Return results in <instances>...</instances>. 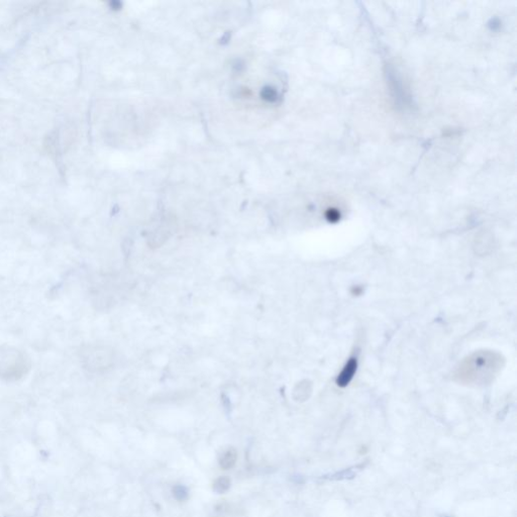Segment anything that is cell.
<instances>
[{
	"mask_svg": "<svg viewBox=\"0 0 517 517\" xmlns=\"http://www.w3.org/2000/svg\"><path fill=\"white\" fill-rule=\"evenodd\" d=\"M231 487V480L227 477H219L213 483V490L218 494L225 493Z\"/></svg>",
	"mask_w": 517,
	"mask_h": 517,
	"instance_id": "cell-6",
	"label": "cell"
},
{
	"mask_svg": "<svg viewBox=\"0 0 517 517\" xmlns=\"http://www.w3.org/2000/svg\"><path fill=\"white\" fill-rule=\"evenodd\" d=\"M84 356L82 361L86 369L91 371H96L99 369H106L111 362V357L107 351H104L100 348H89L87 351H84Z\"/></svg>",
	"mask_w": 517,
	"mask_h": 517,
	"instance_id": "cell-3",
	"label": "cell"
},
{
	"mask_svg": "<svg viewBox=\"0 0 517 517\" xmlns=\"http://www.w3.org/2000/svg\"><path fill=\"white\" fill-rule=\"evenodd\" d=\"M238 458V452L235 448H228L224 451V453L219 458V465L223 470H229L232 469L236 463Z\"/></svg>",
	"mask_w": 517,
	"mask_h": 517,
	"instance_id": "cell-5",
	"label": "cell"
},
{
	"mask_svg": "<svg viewBox=\"0 0 517 517\" xmlns=\"http://www.w3.org/2000/svg\"><path fill=\"white\" fill-rule=\"evenodd\" d=\"M31 369L28 356L17 348L0 346V379L16 381L23 378Z\"/></svg>",
	"mask_w": 517,
	"mask_h": 517,
	"instance_id": "cell-2",
	"label": "cell"
},
{
	"mask_svg": "<svg viewBox=\"0 0 517 517\" xmlns=\"http://www.w3.org/2000/svg\"><path fill=\"white\" fill-rule=\"evenodd\" d=\"M503 367L500 354L493 351H478L466 358L454 373V379L465 385L490 384Z\"/></svg>",
	"mask_w": 517,
	"mask_h": 517,
	"instance_id": "cell-1",
	"label": "cell"
},
{
	"mask_svg": "<svg viewBox=\"0 0 517 517\" xmlns=\"http://www.w3.org/2000/svg\"><path fill=\"white\" fill-rule=\"evenodd\" d=\"M174 495H175L178 499H180V500L182 499V500H183V499L187 496V492L185 491V489H184V488H182V487H179V486H178V487H176V488L174 489Z\"/></svg>",
	"mask_w": 517,
	"mask_h": 517,
	"instance_id": "cell-7",
	"label": "cell"
},
{
	"mask_svg": "<svg viewBox=\"0 0 517 517\" xmlns=\"http://www.w3.org/2000/svg\"><path fill=\"white\" fill-rule=\"evenodd\" d=\"M357 367H358L357 359L356 358L349 359V361L346 363V365L343 366L342 370L338 374L337 379H336V384L339 387H346L347 385H349L350 382L352 381V379L354 378V375L357 372Z\"/></svg>",
	"mask_w": 517,
	"mask_h": 517,
	"instance_id": "cell-4",
	"label": "cell"
}]
</instances>
